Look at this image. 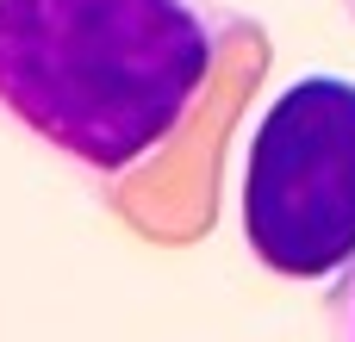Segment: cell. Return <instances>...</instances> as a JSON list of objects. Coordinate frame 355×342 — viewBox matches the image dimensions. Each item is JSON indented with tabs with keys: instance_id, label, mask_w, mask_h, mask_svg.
Returning <instances> with one entry per match:
<instances>
[{
	"instance_id": "obj_2",
	"label": "cell",
	"mask_w": 355,
	"mask_h": 342,
	"mask_svg": "<svg viewBox=\"0 0 355 342\" xmlns=\"http://www.w3.org/2000/svg\"><path fill=\"white\" fill-rule=\"evenodd\" d=\"M243 243L268 274L324 280L355 255V81L300 75L250 131Z\"/></svg>"
},
{
	"instance_id": "obj_1",
	"label": "cell",
	"mask_w": 355,
	"mask_h": 342,
	"mask_svg": "<svg viewBox=\"0 0 355 342\" xmlns=\"http://www.w3.org/2000/svg\"><path fill=\"white\" fill-rule=\"evenodd\" d=\"M231 31L218 0H0V112L119 181L181 137Z\"/></svg>"
},
{
	"instance_id": "obj_3",
	"label": "cell",
	"mask_w": 355,
	"mask_h": 342,
	"mask_svg": "<svg viewBox=\"0 0 355 342\" xmlns=\"http://www.w3.org/2000/svg\"><path fill=\"white\" fill-rule=\"evenodd\" d=\"M324 318H331L337 336H355V255L337 268V287H331V299H324Z\"/></svg>"
},
{
	"instance_id": "obj_4",
	"label": "cell",
	"mask_w": 355,
	"mask_h": 342,
	"mask_svg": "<svg viewBox=\"0 0 355 342\" xmlns=\"http://www.w3.org/2000/svg\"><path fill=\"white\" fill-rule=\"evenodd\" d=\"M343 6H349V19H355V0H343Z\"/></svg>"
}]
</instances>
